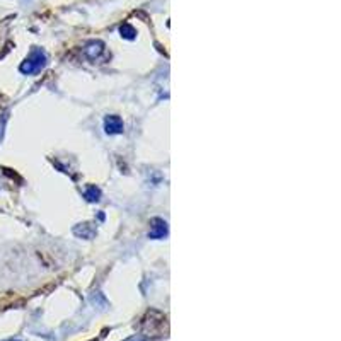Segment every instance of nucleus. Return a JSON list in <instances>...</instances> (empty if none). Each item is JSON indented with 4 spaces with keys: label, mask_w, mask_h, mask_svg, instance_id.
I'll return each instance as SVG.
<instances>
[{
    "label": "nucleus",
    "mask_w": 341,
    "mask_h": 341,
    "mask_svg": "<svg viewBox=\"0 0 341 341\" xmlns=\"http://www.w3.org/2000/svg\"><path fill=\"white\" fill-rule=\"evenodd\" d=\"M121 34L125 38H130V40H132V38L135 36V31H133V27H130V26H123L121 27Z\"/></svg>",
    "instance_id": "nucleus-5"
},
{
    "label": "nucleus",
    "mask_w": 341,
    "mask_h": 341,
    "mask_svg": "<svg viewBox=\"0 0 341 341\" xmlns=\"http://www.w3.org/2000/svg\"><path fill=\"white\" fill-rule=\"evenodd\" d=\"M44 63H46V55L41 50H33L29 57L26 58V61L20 65V72L27 75L36 74L38 70H41L44 67Z\"/></svg>",
    "instance_id": "nucleus-1"
},
{
    "label": "nucleus",
    "mask_w": 341,
    "mask_h": 341,
    "mask_svg": "<svg viewBox=\"0 0 341 341\" xmlns=\"http://www.w3.org/2000/svg\"><path fill=\"white\" fill-rule=\"evenodd\" d=\"M166 234H167L166 222H164V220H160V219L152 220V227H150V234H149V236L152 237V239H162Z\"/></svg>",
    "instance_id": "nucleus-3"
},
{
    "label": "nucleus",
    "mask_w": 341,
    "mask_h": 341,
    "mask_svg": "<svg viewBox=\"0 0 341 341\" xmlns=\"http://www.w3.org/2000/svg\"><path fill=\"white\" fill-rule=\"evenodd\" d=\"M99 195H101V193H99V189L96 188V186H89L87 191H85V198H87L89 201H98Z\"/></svg>",
    "instance_id": "nucleus-4"
},
{
    "label": "nucleus",
    "mask_w": 341,
    "mask_h": 341,
    "mask_svg": "<svg viewBox=\"0 0 341 341\" xmlns=\"http://www.w3.org/2000/svg\"><path fill=\"white\" fill-rule=\"evenodd\" d=\"M104 130L109 135H115V133L123 132V121L120 116H108L104 121Z\"/></svg>",
    "instance_id": "nucleus-2"
}]
</instances>
